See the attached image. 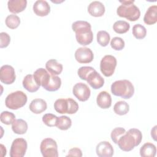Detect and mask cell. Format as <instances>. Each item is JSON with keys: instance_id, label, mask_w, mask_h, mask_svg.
<instances>
[{"instance_id": "12", "label": "cell", "mask_w": 157, "mask_h": 157, "mask_svg": "<svg viewBox=\"0 0 157 157\" xmlns=\"http://www.w3.org/2000/svg\"><path fill=\"white\" fill-rule=\"evenodd\" d=\"M75 58L80 63H89L93 60L94 55L90 48L80 47L75 52Z\"/></svg>"}, {"instance_id": "1", "label": "cell", "mask_w": 157, "mask_h": 157, "mask_svg": "<svg viewBox=\"0 0 157 157\" xmlns=\"http://www.w3.org/2000/svg\"><path fill=\"white\" fill-rule=\"evenodd\" d=\"M72 29L75 33V38L79 44L87 45L92 42L93 34L90 23L82 20L76 21L72 23Z\"/></svg>"}, {"instance_id": "9", "label": "cell", "mask_w": 157, "mask_h": 157, "mask_svg": "<svg viewBox=\"0 0 157 157\" xmlns=\"http://www.w3.org/2000/svg\"><path fill=\"white\" fill-rule=\"evenodd\" d=\"M28 145L23 138H17L12 142L10 150V157H23L25 156Z\"/></svg>"}, {"instance_id": "16", "label": "cell", "mask_w": 157, "mask_h": 157, "mask_svg": "<svg viewBox=\"0 0 157 157\" xmlns=\"http://www.w3.org/2000/svg\"><path fill=\"white\" fill-rule=\"evenodd\" d=\"M33 11L37 16H47L50 12V6L44 0H37L33 5Z\"/></svg>"}, {"instance_id": "35", "label": "cell", "mask_w": 157, "mask_h": 157, "mask_svg": "<svg viewBox=\"0 0 157 157\" xmlns=\"http://www.w3.org/2000/svg\"><path fill=\"white\" fill-rule=\"evenodd\" d=\"M126 132L125 129L121 127H117L114 128L110 134L112 140L116 144H117L119 139Z\"/></svg>"}, {"instance_id": "39", "label": "cell", "mask_w": 157, "mask_h": 157, "mask_svg": "<svg viewBox=\"0 0 157 157\" xmlns=\"http://www.w3.org/2000/svg\"><path fill=\"white\" fill-rule=\"evenodd\" d=\"M67 156H78L81 157L82 156V150L78 148H72L70 149L68 151V154Z\"/></svg>"}, {"instance_id": "27", "label": "cell", "mask_w": 157, "mask_h": 157, "mask_svg": "<svg viewBox=\"0 0 157 157\" xmlns=\"http://www.w3.org/2000/svg\"><path fill=\"white\" fill-rule=\"evenodd\" d=\"M129 110V104L124 101L117 102L113 106L114 112L118 115H126Z\"/></svg>"}, {"instance_id": "34", "label": "cell", "mask_w": 157, "mask_h": 157, "mask_svg": "<svg viewBox=\"0 0 157 157\" xmlns=\"http://www.w3.org/2000/svg\"><path fill=\"white\" fill-rule=\"evenodd\" d=\"M58 117L52 113H46L42 117V121L44 123L49 127L56 126Z\"/></svg>"}, {"instance_id": "3", "label": "cell", "mask_w": 157, "mask_h": 157, "mask_svg": "<svg viewBox=\"0 0 157 157\" xmlns=\"http://www.w3.org/2000/svg\"><path fill=\"white\" fill-rule=\"evenodd\" d=\"M121 4L118 7L117 10V15L120 17H123L131 21L137 20L140 16L139 9L134 4V1L123 0L120 1Z\"/></svg>"}, {"instance_id": "18", "label": "cell", "mask_w": 157, "mask_h": 157, "mask_svg": "<svg viewBox=\"0 0 157 157\" xmlns=\"http://www.w3.org/2000/svg\"><path fill=\"white\" fill-rule=\"evenodd\" d=\"M96 102L100 108L103 109H109L112 105V98L110 94L105 91L100 92L97 96Z\"/></svg>"}, {"instance_id": "33", "label": "cell", "mask_w": 157, "mask_h": 157, "mask_svg": "<svg viewBox=\"0 0 157 157\" xmlns=\"http://www.w3.org/2000/svg\"><path fill=\"white\" fill-rule=\"evenodd\" d=\"M0 120L3 124L9 125L15 120V115L12 112L3 111L1 113Z\"/></svg>"}, {"instance_id": "36", "label": "cell", "mask_w": 157, "mask_h": 157, "mask_svg": "<svg viewBox=\"0 0 157 157\" xmlns=\"http://www.w3.org/2000/svg\"><path fill=\"white\" fill-rule=\"evenodd\" d=\"M124 41L120 37H115L110 41V46L115 50H121L124 47Z\"/></svg>"}, {"instance_id": "13", "label": "cell", "mask_w": 157, "mask_h": 157, "mask_svg": "<svg viewBox=\"0 0 157 157\" xmlns=\"http://www.w3.org/2000/svg\"><path fill=\"white\" fill-rule=\"evenodd\" d=\"M51 74H49L46 69L44 68L37 69L33 74L34 78L36 82L44 88L46 86L50 78Z\"/></svg>"}, {"instance_id": "25", "label": "cell", "mask_w": 157, "mask_h": 157, "mask_svg": "<svg viewBox=\"0 0 157 157\" xmlns=\"http://www.w3.org/2000/svg\"><path fill=\"white\" fill-rule=\"evenodd\" d=\"M156 153V146L152 143L147 142L140 148V155L142 157H154Z\"/></svg>"}, {"instance_id": "11", "label": "cell", "mask_w": 157, "mask_h": 157, "mask_svg": "<svg viewBox=\"0 0 157 157\" xmlns=\"http://www.w3.org/2000/svg\"><path fill=\"white\" fill-rule=\"evenodd\" d=\"M72 93L76 98L82 102L87 101L91 94L90 88L85 83L82 82L77 83L74 86Z\"/></svg>"}, {"instance_id": "2", "label": "cell", "mask_w": 157, "mask_h": 157, "mask_svg": "<svg viewBox=\"0 0 157 157\" xmlns=\"http://www.w3.org/2000/svg\"><path fill=\"white\" fill-rule=\"evenodd\" d=\"M142 139V134L140 130L136 128H131L119 139L118 145L124 151H129L138 146Z\"/></svg>"}, {"instance_id": "26", "label": "cell", "mask_w": 157, "mask_h": 157, "mask_svg": "<svg viewBox=\"0 0 157 157\" xmlns=\"http://www.w3.org/2000/svg\"><path fill=\"white\" fill-rule=\"evenodd\" d=\"M61 85V80L57 75L51 74L50 80L46 86L44 88L45 90L48 91H57Z\"/></svg>"}, {"instance_id": "14", "label": "cell", "mask_w": 157, "mask_h": 157, "mask_svg": "<svg viewBox=\"0 0 157 157\" xmlns=\"http://www.w3.org/2000/svg\"><path fill=\"white\" fill-rule=\"evenodd\" d=\"M96 151L99 157H111L113 155V147L107 141L99 142L96 146Z\"/></svg>"}, {"instance_id": "32", "label": "cell", "mask_w": 157, "mask_h": 157, "mask_svg": "<svg viewBox=\"0 0 157 157\" xmlns=\"http://www.w3.org/2000/svg\"><path fill=\"white\" fill-rule=\"evenodd\" d=\"M109 34L105 31H99L97 33V42L102 47L107 46L110 41Z\"/></svg>"}, {"instance_id": "28", "label": "cell", "mask_w": 157, "mask_h": 157, "mask_svg": "<svg viewBox=\"0 0 157 157\" xmlns=\"http://www.w3.org/2000/svg\"><path fill=\"white\" fill-rule=\"evenodd\" d=\"M130 25L124 20H118L114 23L113 29L114 31L118 34H124L129 31Z\"/></svg>"}, {"instance_id": "21", "label": "cell", "mask_w": 157, "mask_h": 157, "mask_svg": "<svg viewBox=\"0 0 157 157\" xmlns=\"http://www.w3.org/2000/svg\"><path fill=\"white\" fill-rule=\"evenodd\" d=\"M22 83L23 87L30 93L37 91L40 87V86L36 82L32 74L26 75L23 78Z\"/></svg>"}, {"instance_id": "22", "label": "cell", "mask_w": 157, "mask_h": 157, "mask_svg": "<svg viewBox=\"0 0 157 157\" xmlns=\"http://www.w3.org/2000/svg\"><path fill=\"white\" fill-rule=\"evenodd\" d=\"M157 6L156 5L150 6L144 17V21L145 24L151 25L157 21Z\"/></svg>"}, {"instance_id": "15", "label": "cell", "mask_w": 157, "mask_h": 157, "mask_svg": "<svg viewBox=\"0 0 157 157\" xmlns=\"http://www.w3.org/2000/svg\"><path fill=\"white\" fill-rule=\"evenodd\" d=\"M86 81L94 90L101 88L104 84V79L96 70L88 75Z\"/></svg>"}, {"instance_id": "23", "label": "cell", "mask_w": 157, "mask_h": 157, "mask_svg": "<svg viewBox=\"0 0 157 157\" xmlns=\"http://www.w3.org/2000/svg\"><path fill=\"white\" fill-rule=\"evenodd\" d=\"M45 67L50 74L55 75H59L63 71V65L55 59H51L47 61Z\"/></svg>"}, {"instance_id": "8", "label": "cell", "mask_w": 157, "mask_h": 157, "mask_svg": "<svg viewBox=\"0 0 157 157\" xmlns=\"http://www.w3.org/2000/svg\"><path fill=\"white\" fill-rule=\"evenodd\" d=\"M117 66V59L115 56L105 55L100 62V70L105 77H110L115 72Z\"/></svg>"}, {"instance_id": "10", "label": "cell", "mask_w": 157, "mask_h": 157, "mask_svg": "<svg viewBox=\"0 0 157 157\" xmlns=\"http://www.w3.org/2000/svg\"><path fill=\"white\" fill-rule=\"evenodd\" d=\"M16 78L14 68L10 65H3L0 69V80L2 83L10 85L13 83Z\"/></svg>"}, {"instance_id": "29", "label": "cell", "mask_w": 157, "mask_h": 157, "mask_svg": "<svg viewBox=\"0 0 157 157\" xmlns=\"http://www.w3.org/2000/svg\"><path fill=\"white\" fill-rule=\"evenodd\" d=\"M72 125V121L71 118L67 116L63 115L58 118L56 127L61 130H67Z\"/></svg>"}, {"instance_id": "37", "label": "cell", "mask_w": 157, "mask_h": 157, "mask_svg": "<svg viewBox=\"0 0 157 157\" xmlns=\"http://www.w3.org/2000/svg\"><path fill=\"white\" fill-rule=\"evenodd\" d=\"M94 70L95 69L91 66H82L78 69L77 74L78 77L81 79L83 80H86V78L88 75Z\"/></svg>"}, {"instance_id": "38", "label": "cell", "mask_w": 157, "mask_h": 157, "mask_svg": "<svg viewBox=\"0 0 157 157\" xmlns=\"http://www.w3.org/2000/svg\"><path fill=\"white\" fill-rule=\"evenodd\" d=\"M0 39H1L0 47L1 48H6L9 45L10 42V37L7 33L1 32L0 33Z\"/></svg>"}, {"instance_id": "19", "label": "cell", "mask_w": 157, "mask_h": 157, "mask_svg": "<svg viewBox=\"0 0 157 157\" xmlns=\"http://www.w3.org/2000/svg\"><path fill=\"white\" fill-rule=\"evenodd\" d=\"M27 6L26 0H9L7 2L9 10L13 13H18L23 11Z\"/></svg>"}, {"instance_id": "5", "label": "cell", "mask_w": 157, "mask_h": 157, "mask_svg": "<svg viewBox=\"0 0 157 157\" xmlns=\"http://www.w3.org/2000/svg\"><path fill=\"white\" fill-rule=\"evenodd\" d=\"M54 109L59 113L74 114L78 111V104L72 98H60L55 101Z\"/></svg>"}, {"instance_id": "17", "label": "cell", "mask_w": 157, "mask_h": 157, "mask_svg": "<svg viewBox=\"0 0 157 157\" xmlns=\"http://www.w3.org/2000/svg\"><path fill=\"white\" fill-rule=\"evenodd\" d=\"M88 12L91 16L95 17H101L105 12L104 5L100 1H93L88 7Z\"/></svg>"}, {"instance_id": "4", "label": "cell", "mask_w": 157, "mask_h": 157, "mask_svg": "<svg viewBox=\"0 0 157 157\" xmlns=\"http://www.w3.org/2000/svg\"><path fill=\"white\" fill-rule=\"evenodd\" d=\"M112 93L123 99L131 98L134 93L132 83L128 80H120L114 82L111 85Z\"/></svg>"}, {"instance_id": "41", "label": "cell", "mask_w": 157, "mask_h": 157, "mask_svg": "<svg viewBox=\"0 0 157 157\" xmlns=\"http://www.w3.org/2000/svg\"><path fill=\"white\" fill-rule=\"evenodd\" d=\"M1 155H2V153H4V155L6 156V148L2 144H1Z\"/></svg>"}, {"instance_id": "40", "label": "cell", "mask_w": 157, "mask_h": 157, "mask_svg": "<svg viewBox=\"0 0 157 157\" xmlns=\"http://www.w3.org/2000/svg\"><path fill=\"white\" fill-rule=\"evenodd\" d=\"M156 127L157 126H155L151 131V136L155 141H156Z\"/></svg>"}, {"instance_id": "24", "label": "cell", "mask_w": 157, "mask_h": 157, "mask_svg": "<svg viewBox=\"0 0 157 157\" xmlns=\"http://www.w3.org/2000/svg\"><path fill=\"white\" fill-rule=\"evenodd\" d=\"M12 131L17 134H24L28 130V124L23 119H17L12 124Z\"/></svg>"}, {"instance_id": "31", "label": "cell", "mask_w": 157, "mask_h": 157, "mask_svg": "<svg viewBox=\"0 0 157 157\" xmlns=\"http://www.w3.org/2000/svg\"><path fill=\"white\" fill-rule=\"evenodd\" d=\"M132 34L137 39H144L147 34L146 28L140 24H136L132 27Z\"/></svg>"}, {"instance_id": "30", "label": "cell", "mask_w": 157, "mask_h": 157, "mask_svg": "<svg viewBox=\"0 0 157 157\" xmlns=\"http://www.w3.org/2000/svg\"><path fill=\"white\" fill-rule=\"evenodd\" d=\"M5 23L8 28L14 29L18 27L20 23V19L17 15L11 14L6 17Z\"/></svg>"}, {"instance_id": "6", "label": "cell", "mask_w": 157, "mask_h": 157, "mask_svg": "<svg viewBox=\"0 0 157 157\" xmlns=\"http://www.w3.org/2000/svg\"><path fill=\"white\" fill-rule=\"evenodd\" d=\"M26 94L21 91H16L8 94L5 100L6 106L12 110H17L27 102Z\"/></svg>"}, {"instance_id": "7", "label": "cell", "mask_w": 157, "mask_h": 157, "mask_svg": "<svg viewBox=\"0 0 157 157\" xmlns=\"http://www.w3.org/2000/svg\"><path fill=\"white\" fill-rule=\"evenodd\" d=\"M40 152L44 157H58V145L52 138L43 139L40 145Z\"/></svg>"}, {"instance_id": "20", "label": "cell", "mask_w": 157, "mask_h": 157, "mask_svg": "<svg viewBox=\"0 0 157 157\" xmlns=\"http://www.w3.org/2000/svg\"><path fill=\"white\" fill-rule=\"evenodd\" d=\"M47 104L46 101L40 98L33 99L29 105L30 110L35 114L41 113L47 109Z\"/></svg>"}]
</instances>
